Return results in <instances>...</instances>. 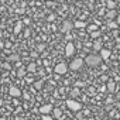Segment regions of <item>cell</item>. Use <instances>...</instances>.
Returning a JSON list of instances; mask_svg holds the SVG:
<instances>
[{"label":"cell","instance_id":"obj_1","mask_svg":"<svg viewBox=\"0 0 120 120\" xmlns=\"http://www.w3.org/2000/svg\"><path fill=\"white\" fill-rule=\"evenodd\" d=\"M85 62H86V65H89V67H98V65L102 62V58H100L98 54H90V55H88V56L85 58Z\"/></svg>","mask_w":120,"mask_h":120},{"label":"cell","instance_id":"obj_2","mask_svg":"<svg viewBox=\"0 0 120 120\" xmlns=\"http://www.w3.org/2000/svg\"><path fill=\"white\" fill-rule=\"evenodd\" d=\"M82 67H83V59H81V58H75L74 61L69 64V68L72 71H79Z\"/></svg>","mask_w":120,"mask_h":120},{"label":"cell","instance_id":"obj_3","mask_svg":"<svg viewBox=\"0 0 120 120\" xmlns=\"http://www.w3.org/2000/svg\"><path fill=\"white\" fill-rule=\"evenodd\" d=\"M54 71H55V74H58V75H64V74L68 72V65L64 64V62H59V64L54 68Z\"/></svg>","mask_w":120,"mask_h":120},{"label":"cell","instance_id":"obj_4","mask_svg":"<svg viewBox=\"0 0 120 120\" xmlns=\"http://www.w3.org/2000/svg\"><path fill=\"white\" fill-rule=\"evenodd\" d=\"M67 106H68V107H69L71 110H75V112H76V110H79V109L82 107V105H81L79 102L74 100V99H69V100L67 102Z\"/></svg>","mask_w":120,"mask_h":120},{"label":"cell","instance_id":"obj_5","mask_svg":"<svg viewBox=\"0 0 120 120\" xmlns=\"http://www.w3.org/2000/svg\"><path fill=\"white\" fill-rule=\"evenodd\" d=\"M72 28H74V23H72V21L67 20V21H64V23H62V27H61L62 33H69Z\"/></svg>","mask_w":120,"mask_h":120},{"label":"cell","instance_id":"obj_6","mask_svg":"<svg viewBox=\"0 0 120 120\" xmlns=\"http://www.w3.org/2000/svg\"><path fill=\"white\" fill-rule=\"evenodd\" d=\"M9 95H10V96H13V98H19V96H21V95H23V92H21L17 86H11V88L9 89Z\"/></svg>","mask_w":120,"mask_h":120},{"label":"cell","instance_id":"obj_7","mask_svg":"<svg viewBox=\"0 0 120 120\" xmlns=\"http://www.w3.org/2000/svg\"><path fill=\"white\" fill-rule=\"evenodd\" d=\"M52 109H54L52 105H44V106L40 107V113H42V116H47L52 112Z\"/></svg>","mask_w":120,"mask_h":120},{"label":"cell","instance_id":"obj_8","mask_svg":"<svg viewBox=\"0 0 120 120\" xmlns=\"http://www.w3.org/2000/svg\"><path fill=\"white\" fill-rule=\"evenodd\" d=\"M74 52H75V45H74L72 42H68L67 47H65V54H67V56H72Z\"/></svg>","mask_w":120,"mask_h":120},{"label":"cell","instance_id":"obj_9","mask_svg":"<svg viewBox=\"0 0 120 120\" xmlns=\"http://www.w3.org/2000/svg\"><path fill=\"white\" fill-rule=\"evenodd\" d=\"M74 27L75 28H86L88 27V23H85L82 20H76V21H74Z\"/></svg>","mask_w":120,"mask_h":120},{"label":"cell","instance_id":"obj_10","mask_svg":"<svg viewBox=\"0 0 120 120\" xmlns=\"http://www.w3.org/2000/svg\"><path fill=\"white\" fill-rule=\"evenodd\" d=\"M99 56H100L102 59H107V58L110 56V51H109V49H103V48H102V49H100V55H99Z\"/></svg>","mask_w":120,"mask_h":120},{"label":"cell","instance_id":"obj_11","mask_svg":"<svg viewBox=\"0 0 120 120\" xmlns=\"http://www.w3.org/2000/svg\"><path fill=\"white\" fill-rule=\"evenodd\" d=\"M19 59H20V56H19L17 54H11V55L7 56V61H9V62H17Z\"/></svg>","mask_w":120,"mask_h":120},{"label":"cell","instance_id":"obj_12","mask_svg":"<svg viewBox=\"0 0 120 120\" xmlns=\"http://www.w3.org/2000/svg\"><path fill=\"white\" fill-rule=\"evenodd\" d=\"M61 116H62V112H61V109H52V116H51V117L59 119Z\"/></svg>","mask_w":120,"mask_h":120},{"label":"cell","instance_id":"obj_13","mask_svg":"<svg viewBox=\"0 0 120 120\" xmlns=\"http://www.w3.org/2000/svg\"><path fill=\"white\" fill-rule=\"evenodd\" d=\"M26 71H27V72H35V71H37V65H35V62H30L28 67L26 68Z\"/></svg>","mask_w":120,"mask_h":120},{"label":"cell","instance_id":"obj_14","mask_svg":"<svg viewBox=\"0 0 120 120\" xmlns=\"http://www.w3.org/2000/svg\"><path fill=\"white\" fill-rule=\"evenodd\" d=\"M106 6H107L109 10H114L117 4H116V2H113V0H107V2H106Z\"/></svg>","mask_w":120,"mask_h":120},{"label":"cell","instance_id":"obj_15","mask_svg":"<svg viewBox=\"0 0 120 120\" xmlns=\"http://www.w3.org/2000/svg\"><path fill=\"white\" fill-rule=\"evenodd\" d=\"M93 48H95V51H100L102 49V40H96L93 42Z\"/></svg>","mask_w":120,"mask_h":120},{"label":"cell","instance_id":"obj_16","mask_svg":"<svg viewBox=\"0 0 120 120\" xmlns=\"http://www.w3.org/2000/svg\"><path fill=\"white\" fill-rule=\"evenodd\" d=\"M106 88H107V90H109V92H113V90L116 89V83H114L113 81H109V82H107V85H106Z\"/></svg>","mask_w":120,"mask_h":120},{"label":"cell","instance_id":"obj_17","mask_svg":"<svg viewBox=\"0 0 120 120\" xmlns=\"http://www.w3.org/2000/svg\"><path fill=\"white\" fill-rule=\"evenodd\" d=\"M106 17H107L109 20H113V19L116 17V11H114V10H107V13H106Z\"/></svg>","mask_w":120,"mask_h":120},{"label":"cell","instance_id":"obj_18","mask_svg":"<svg viewBox=\"0 0 120 120\" xmlns=\"http://www.w3.org/2000/svg\"><path fill=\"white\" fill-rule=\"evenodd\" d=\"M86 28H88L89 33H95V31H98V26H96V24H90V26H88Z\"/></svg>","mask_w":120,"mask_h":120},{"label":"cell","instance_id":"obj_19","mask_svg":"<svg viewBox=\"0 0 120 120\" xmlns=\"http://www.w3.org/2000/svg\"><path fill=\"white\" fill-rule=\"evenodd\" d=\"M26 72H27L26 68H20V69L17 71V76H19V78H23V76L26 75Z\"/></svg>","mask_w":120,"mask_h":120},{"label":"cell","instance_id":"obj_20","mask_svg":"<svg viewBox=\"0 0 120 120\" xmlns=\"http://www.w3.org/2000/svg\"><path fill=\"white\" fill-rule=\"evenodd\" d=\"M21 27H23V23H17V24H16V27H14V33H16V34H19V33L21 31Z\"/></svg>","mask_w":120,"mask_h":120},{"label":"cell","instance_id":"obj_21","mask_svg":"<svg viewBox=\"0 0 120 120\" xmlns=\"http://www.w3.org/2000/svg\"><path fill=\"white\" fill-rule=\"evenodd\" d=\"M100 34H102V33H100V31L98 30V31H95V33H90V37H92V38H95V40H99Z\"/></svg>","mask_w":120,"mask_h":120},{"label":"cell","instance_id":"obj_22","mask_svg":"<svg viewBox=\"0 0 120 120\" xmlns=\"http://www.w3.org/2000/svg\"><path fill=\"white\" fill-rule=\"evenodd\" d=\"M79 93H81V92H79V89H78V88H75V89H72L71 96H72V98H76V96H79Z\"/></svg>","mask_w":120,"mask_h":120},{"label":"cell","instance_id":"obj_23","mask_svg":"<svg viewBox=\"0 0 120 120\" xmlns=\"http://www.w3.org/2000/svg\"><path fill=\"white\" fill-rule=\"evenodd\" d=\"M107 26H109V28H113V30H116L119 26L116 24V21H110V23H107Z\"/></svg>","mask_w":120,"mask_h":120},{"label":"cell","instance_id":"obj_24","mask_svg":"<svg viewBox=\"0 0 120 120\" xmlns=\"http://www.w3.org/2000/svg\"><path fill=\"white\" fill-rule=\"evenodd\" d=\"M44 48H45V45H44V44H38V45H37V52L44 51Z\"/></svg>","mask_w":120,"mask_h":120},{"label":"cell","instance_id":"obj_25","mask_svg":"<svg viewBox=\"0 0 120 120\" xmlns=\"http://www.w3.org/2000/svg\"><path fill=\"white\" fill-rule=\"evenodd\" d=\"M34 88H35V89H41V88H42V82H41V81L35 82V83H34Z\"/></svg>","mask_w":120,"mask_h":120},{"label":"cell","instance_id":"obj_26","mask_svg":"<svg viewBox=\"0 0 120 120\" xmlns=\"http://www.w3.org/2000/svg\"><path fill=\"white\" fill-rule=\"evenodd\" d=\"M2 67H3L4 69H11V67H10L9 64H2Z\"/></svg>","mask_w":120,"mask_h":120},{"label":"cell","instance_id":"obj_27","mask_svg":"<svg viewBox=\"0 0 120 120\" xmlns=\"http://www.w3.org/2000/svg\"><path fill=\"white\" fill-rule=\"evenodd\" d=\"M42 120H52V117L49 114H47V116H42Z\"/></svg>","mask_w":120,"mask_h":120},{"label":"cell","instance_id":"obj_28","mask_svg":"<svg viewBox=\"0 0 120 120\" xmlns=\"http://www.w3.org/2000/svg\"><path fill=\"white\" fill-rule=\"evenodd\" d=\"M31 56H33V58H37V56H38V52H35V51L31 52Z\"/></svg>","mask_w":120,"mask_h":120},{"label":"cell","instance_id":"obj_29","mask_svg":"<svg viewBox=\"0 0 120 120\" xmlns=\"http://www.w3.org/2000/svg\"><path fill=\"white\" fill-rule=\"evenodd\" d=\"M116 24H117V26H119V27H120V14H119V16H117V20H116Z\"/></svg>","mask_w":120,"mask_h":120},{"label":"cell","instance_id":"obj_30","mask_svg":"<svg viewBox=\"0 0 120 120\" xmlns=\"http://www.w3.org/2000/svg\"><path fill=\"white\" fill-rule=\"evenodd\" d=\"M2 47H3V42H0V48H2Z\"/></svg>","mask_w":120,"mask_h":120},{"label":"cell","instance_id":"obj_31","mask_svg":"<svg viewBox=\"0 0 120 120\" xmlns=\"http://www.w3.org/2000/svg\"><path fill=\"white\" fill-rule=\"evenodd\" d=\"M117 48H119V49H120V44H119V45H117Z\"/></svg>","mask_w":120,"mask_h":120},{"label":"cell","instance_id":"obj_32","mask_svg":"<svg viewBox=\"0 0 120 120\" xmlns=\"http://www.w3.org/2000/svg\"><path fill=\"white\" fill-rule=\"evenodd\" d=\"M88 120H95V119H88Z\"/></svg>","mask_w":120,"mask_h":120},{"label":"cell","instance_id":"obj_33","mask_svg":"<svg viewBox=\"0 0 120 120\" xmlns=\"http://www.w3.org/2000/svg\"><path fill=\"white\" fill-rule=\"evenodd\" d=\"M119 7H120V3H119Z\"/></svg>","mask_w":120,"mask_h":120}]
</instances>
